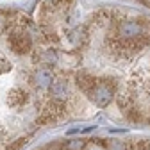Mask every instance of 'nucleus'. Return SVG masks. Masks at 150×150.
<instances>
[{
	"label": "nucleus",
	"instance_id": "f257e3e1",
	"mask_svg": "<svg viewBox=\"0 0 150 150\" xmlns=\"http://www.w3.org/2000/svg\"><path fill=\"white\" fill-rule=\"evenodd\" d=\"M116 93H118V82L112 77H102V79H97L95 86H93L86 95L97 107L104 109L112 102Z\"/></svg>",
	"mask_w": 150,
	"mask_h": 150
},
{
	"label": "nucleus",
	"instance_id": "f03ea898",
	"mask_svg": "<svg viewBox=\"0 0 150 150\" xmlns=\"http://www.w3.org/2000/svg\"><path fill=\"white\" fill-rule=\"evenodd\" d=\"M48 95L55 100H61V102H68L70 100V95H71V91H70V84L64 77H55L48 88Z\"/></svg>",
	"mask_w": 150,
	"mask_h": 150
},
{
	"label": "nucleus",
	"instance_id": "7ed1b4c3",
	"mask_svg": "<svg viewBox=\"0 0 150 150\" xmlns=\"http://www.w3.org/2000/svg\"><path fill=\"white\" fill-rule=\"evenodd\" d=\"M95 82H97V77L91 75L89 71H86V70H81V71L75 73V84L79 86V89L82 93H88L93 86H95Z\"/></svg>",
	"mask_w": 150,
	"mask_h": 150
},
{
	"label": "nucleus",
	"instance_id": "20e7f679",
	"mask_svg": "<svg viewBox=\"0 0 150 150\" xmlns=\"http://www.w3.org/2000/svg\"><path fill=\"white\" fill-rule=\"evenodd\" d=\"M116 95H118V93H116ZM116 104H118V109H120L122 112H125V111H129L130 107L136 105V100L130 97V95H127V93H123V95H118V97H116Z\"/></svg>",
	"mask_w": 150,
	"mask_h": 150
},
{
	"label": "nucleus",
	"instance_id": "39448f33",
	"mask_svg": "<svg viewBox=\"0 0 150 150\" xmlns=\"http://www.w3.org/2000/svg\"><path fill=\"white\" fill-rule=\"evenodd\" d=\"M86 148V139L77 138V139H68L66 143H61V150H84Z\"/></svg>",
	"mask_w": 150,
	"mask_h": 150
},
{
	"label": "nucleus",
	"instance_id": "423d86ee",
	"mask_svg": "<svg viewBox=\"0 0 150 150\" xmlns=\"http://www.w3.org/2000/svg\"><path fill=\"white\" fill-rule=\"evenodd\" d=\"M104 145L107 146V150H127V143H123V141L118 139V138H111V139H107Z\"/></svg>",
	"mask_w": 150,
	"mask_h": 150
},
{
	"label": "nucleus",
	"instance_id": "0eeeda50",
	"mask_svg": "<svg viewBox=\"0 0 150 150\" xmlns=\"http://www.w3.org/2000/svg\"><path fill=\"white\" fill-rule=\"evenodd\" d=\"M146 150H150V141H148V148H146Z\"/></svg>",
	"mask_w": 150,
	"mask_h": 150
},
{
	"label": "nucleus",
	"instance_id": "6e6552de",
	"mask_svg": "<svg viewBox=\"0 0 150 150\" xmlns=\"http://www.w3.org/2000/svg\"><path fill=\"white\" fill-rule=\"evenodd\" d=\"M148 123H150V116H148Z\"/></svg>",
	"mask_w": 150,
	"mask_h": 150
}]
</instances>
